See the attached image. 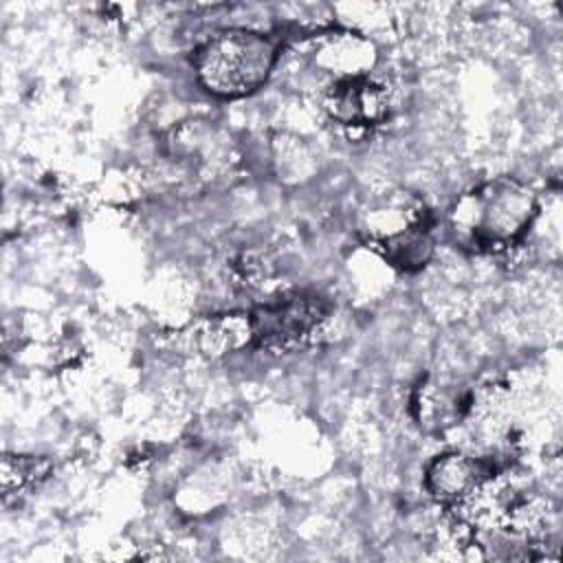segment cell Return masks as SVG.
Here are the masks:
<instances>
[{
    "instance_id": "obj_6",
    "label": "cell",
    "mask_w": 563,
    "mask_h": 563,
    "mask_svg": "<svg viewBox=\"0 0 563 563\" xmlns=\"http://www.w3.org/2000/svg\"><path fill=\"white\" fill-rule=\"evenodd\" d=\"M187 341L196 350V354L218 356L227 354L251 341V321L238 314H222L202 319L187 330Z\"/></svg>"
},
{
    "instance_id": "obj_2",
    "label": "cell",
    "mask_w": 563,
    "mask_h": 563,
    "mask_svg": "<svg viewBox=\"0 0 563 563\" xmlns=\"http://www.w3.org/2000/svg\"><path fill=\"white\" fill-rule=\"evenodd\" d=\"M277 57L279 44L275 37L249 29H227L198 46L194 70L207 92L235 99L264 86Z\"/></svg>"
},
{
    "instance_id": "obj_3",
    "label": "cell",
    "mask_w": 563,
    "mask_h": 563,
    "mask_svg": "<svg viewBox=\"0 0 563 563\" xmlns=\"http://www.w3.org/2000/svg\"><path fill=\"white\" fill-rule=\"evenodd\" d=\"M328 306L317 295L295 292L271 299L249 314L251 341L266 350H288L306 341L325 319Z\"/></svg>"
},
{
    "instance_id": "obj_4",
    "label": "cell",
    "mask_w": 563,
    "mask_h": 563,
    "mask_svg": "<svg viewBox=\"0 0 563 563\" xmlns=\"http://www.w3.org/2000/svg\"><path fill=\"white\" fill-rule=\"evenodd\" d=\"M323 108L341 125L365 128L376 125L387 117L389 99L387 90L378 81L365 75H354L339 77L328 86Z\"/></svg>"
},
{
    "instance_id": "obj_1",
    "label": "cell",
    "mask_w": 563,
    "mask_h": 563,
    "mask_svg": "<svg viewBox=\"0 0 563 563\" xmlns=\"http://www.w3.org/2000/svg\"><path fill=\"white\" fill-rule=\"evenodd\" d=\"M537 216L534 191L510 176L493 178L462 194L451 209L455 240L473 251L493 253L515 246Z\"/></svg>"
},
{
    "instance_id": "obj_5",
    "label": "cell",
    "mask_w": 563,
    "mask_h": 563,
    "mask_svg": "<svg viewBox=\"0 0 563 563\" xmlns=\"http://www.w3.org/2000/svg\"><path fill=\"white\" fill-rule=\"evenodd\" d=\"M495 466L482 457L449 453L427 468L429 493L444 504H460L493 479Z\"/></svg>"
},
{
    "instance_id": "obj_7",
    "label": "cell",
    "mask_w": 563,
    "mask_h": 563,
    "mask_svg": "<svg viewBox=\"0 0 563 563\" xmlns=\"http://www.w3.org/2000/svg\"><path fill=\"white\" fill-rule=\"evenodd\" d=\"M51 462L35 455H4L2 460V495H20L46 479Z\"/></svg>"
}]
</instances>
